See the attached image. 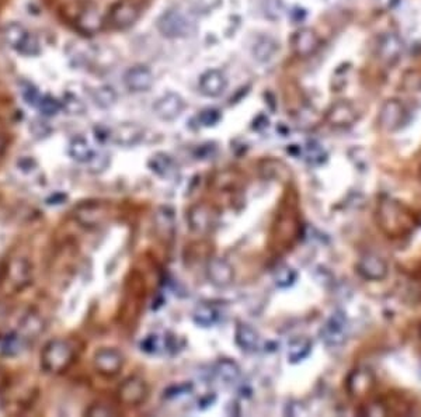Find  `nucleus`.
Returning <instances> with one entry per match:
<instances>
[{"mask_svg": "<svg viewBox=\"0 0 421 417\" xmlns=\"http://www.w3.org/2000/svg\"><path fill=\"white\" fill-rule=\"evenodd\" d=\"M86 414L87 416H91V417H97V416H117L118 414V410L107 403H102V402H98V403H93L87 410H86Z\"/></svg>", "mask_w": 421, "mask_h": 417, "instance_id": "obj_39", "label": "nucleus"}, {"mask_svg": "<svg viewBox=\"0 0 421 417\" xmlns=\"http://www.w3.org/2000/svg\"><path fill=\"white\" fill-rule=\"evenodd\" d=\"M124 83L129 91L142 93L153 85V75L146 66H134L125 73Z\"/></svg>", "mask_w": 421, "mask_h": 417, "instance_id": "obj_15", "label": "nucleus"}, {"mask_svg": "<svg viewBox=\"0 0 421 417\" xmlns=\"http://www.w3.org/2000/svg\"><path fill=\"white\" fill-rule=\"evenodd\" d=\"M21 94H23V98L26 100V103L30 104V106H38L41 98H42L38 89L34 87L31 83H23L21 85Z\"/></svg>", "mask_w": 421, "mask_h": 417, "instance_id": "obj_41", "label": "nucleus"}, {"mask_svg": "<svg viewBox=\"0 0 421 417\" xmlns=\"http://www.w3.org/2000/svg\"><path fill=\"white\" fill-rule=\"evenodd\" d=\"M107 215V210L101 202H84L75 210V220L86 228H94L100 225Z\"/></svg>", "mask_w": 421, "mask_h": 417, "instance_id": "obj_12", "label": "nucleus"}, {"mask_svg": "<svg viewBox=\"0 0 421 417\" xmlns=\"http://www.w3.org/2000/svg\"><path fill=\"white\" fill-rule=\"evenodd\" d=\"M157 30L166 38H180L190 33V23L179 10H169L157 20Z\"/></svg>", "mask_w": 421, "mask_h": 417, "instance_id": "obj_7", "label": "nucleus"}, {"mask_svg": "<svg viewBox=\"0 0 421 417\" xmlns=\"http://www.w3.org/2000/svg\"><path fill=\"white\" fill-rule=\"evenodd\" d=\"M235 341L242 351L254 353L260 346V336L250 325L239 322L235 329Z\"/></svg>", "mask_w": 421, "mask_h": 417, "instance_id": "obj_19", "label": "nucleus"}, {"mask_svg": "<svg viewBox=\"0 0 421 417\" xmlns=\"http://www.w3.org/2000/svg\"><path fill=\"white\" fill-rule=\"evenodd\" d=\"M61 104H62V110L69 116H82L86 110L84 103L73 94H66Z\"/></svg>", "mask_w": 421, "mask_h": 417, "instance_id": "obj_35", "label": "nucleus"}, {"mask_svg": "<svg viewBox=\"0 0 421 417\" xmlns=\"http://www.w3.org/2000/svg\"><path fill=\"white\" fill-rule=\"evenodd\" d=\"M141 347L145 353H149V354H157L161 351L162 348V341L159 339V336L156 335H150L147 336L142 343H141Z\"/></svg>", "mask_w": 421, "mask_h": 417, "instance_id": "obj_42", "label": "nucleus"}, {"mask_svg": "<svg viewBox=\"0 0 421 417\" xmlns=\"http://www.w3.org/2000/svg\"><path fill=\"white\" fill-rule=\"evenodd\" d=\"M218 319H220V314L213 305L199 303L195 306L192 312V321L195 322V325L201 328L214 326L218 322Z\"/></svg>", "mask_w": 421, "mask_h": 417, "instance_id": "obj_25", "label": "nucleus"}, {"mask_svg": "<svg viewBox=\"0 0 421 417\" xmlns=\"http://www.w3.org/2000/svg\"><path fill=\"white\" fill-rule=\"evenodd\" d=\"M278 51V44L270 38V37H262L257 39V42L253 46V55L260 62H267L270 61Z\"/></svg>", "mask_w": 421, "mask_h": 417, "instance_id": "obj_26", "label": "nucleus"}, {"mask_svg": "<svg viewBox=\"0 0 421 417\" xmlns=\"http://www.w3.org/2000/svg\"><path fill=\"white\" fill-rule=\"evenodd\" d=\"M30 132H31L35 138L41 139V138H45V136L49 135L51 128L48 127L46 123L39 121V120H35V121L30 125Z\"/></svg>", "mask_w": 421, "mask_h": 417, "instance_id": "obj_43", "label": "nucleus"}, {"mask_svg": "<svg viewBox=\"0 0 421 417\" xmlns=\"http://www.w3.org/2000/svg\"><path fill=\"white\" fill-rule=\"evenodd\" d=\"M221 113L217 109H205L199 113L198 121L202 127H214L220 123Z\"/></svg>", "mask_w": 421, "mask_h": 417, "instance_id": "obj_40", "label": "nucleus"}, {"mask_svg": "<svg viewBox=\"0 0 421 417\" xmlns=\"http://www.w3.org/2000/svg\"><path fill=\"white\" fill-rule=\"evenodd\" d=\"M93 100L101 109H110L117 103V93L111 86H101L94 90Z\"/></svg>", "mask_w": 421, "mask_h": 417, "instance_id": "obj_28", "label": "nucleus"}, {"mask_svg": "<svg viewBox=\"0 0 421 417\" xmlns=\"http://www.w3.org/2000/svg\"><path fill=\"white\" fill-rule=\"evenodd\" d=\"M24 339L17 333V335H10L8 336L3 343H2V353L8 357H13L17 355L21 351V346H23Z\"/></svg>", "mask_w": 421, "mask_h": 417, "instance_id": "obj_37", "label": "nucleus"}, {"mask_svg": "<svg viewBox=\"0 0 421 417\" xmlns=\"http://www.w3.org/2000/svg\"><path fill=\"white\" fill-rule=\"evenodd\" d=\"M141 16V8L135 0H118L111 8L109 20L114 28L124 30L131 27Z\"/></svg>", "mask_w": 421, "mask_h": 417, "instance_id": "obj_6", "label": "nucleus"}, {"mask_svg": "<svg viewBox=\"0 0 421 417\" xmlns=\"http://www.w3.org/2000/svg\"><path fill=\"white\" fill-rule=\"evenodd\" d=\"M154 221H156V227L162 229L166 235H170L173 232L174 215H173V211L169 210V208H165V206L161 208L154 217Z\"/></svg>", "mask_w": 421, "mask_h": 417, "instance_id": "obj_32", "label": "nucleus"}, {"mask_svg": "<svg viewBox=\"0 0 421 417\" xmlns=\"http://www.w3.org/2000/svg\"><path fill=\"white\" fill-rule=\"evenodd\" d=\"M38 110L41 112L42 116L45 117H54L57 114H60V112L62 110V104L61 101H58L57 98L51 97V96H45L41 98L39 104H38Z\"/></svg>", "mask_w": 421, "mask_h": 417, "instance_id": "obj_33", "label": "nucleus"}, {"mask_svg": "<svg viewBox=\"0 0 421 417\" xmlns=\"http://www.w3.org/2000/svg\"><path fill=\"white\" fill-rule=\"evenodd\" d=\"M5 150H6V139L2 134H0V156H3Z\"/></svg>", "mask_w": 421, "mask_h": 417, "instance_id": "obj_49", "label": "nucleus"}, {"mask_svg": "<svg viewBox=\"0 0 421 417\" xmlns=\"http://www.w3.org/2000/svg\"><path fill=\"white\" fill-rule=\"evenodd\" d=\"M17 168L23 173H31L37 168V162L33 158H30V156H23V158L17 161Z\"/></svg>", "mask_w": 421, "mask_h": 417, "instance_id": "obj_44", "label": "nucleus"}, {"mask_svg": "<svg viewBox=\"0 0 421 417\" xmlns=\"http://www.w3.org/2000/svg\"><path fill=\"white\" fill-rule=\"evenodd\" d=\"M291 45L294 49V54L306 58L313 55L321 46V38L312 28H301L298 30L291 39Z\"/></svg>", "mask_w": 421, "mask_h": 417, "instance_id": "obj_10", "label": "nucleus"}, {"mask_svg": "<svg viewBox=\"0 0 421 417\" xmlns=\"http://www.w3.org/2000/svg\"><path fill=\"white\" fill-rule=\"evenodd\" d=\"M143 138V130L136 124H123L117 128L111 130L110 139L114 141V143L120 146H135L138 145Z\"/></svg>", "mask_w": 421, "mask_h": 417, "instance_id": "obj_17", "label": "nucleus"}, {"mask_svg": "<svg viewBox=\"0 0 421 417\" xmlns=\"http://www.w3.org/2000/svg\"><path fill=\"white\" fill-rule=\"evenodd\" d=\"M76 28L83 34H96L101 30L102 20L96 5H84L75 16Z\"/></svg>", "mask_w": 421, "mask_h": 417, "instance_id": "obj_13", "label": "nucleus"}, {"mask_svg": "<svg viewBox=\"0 0 421 417\" xmlns=\"http://www.w3.org/2000/svg\"><path fill=\"white\" fill-rule=\"evenodd\" d=\"M404 42L396 33H386L384 34L377 46V55L381 62L385 65H395L403 55Z\"/></svg>", "mask_w": 421, "mask_h": 417, "instance_id": "obj_8", "label": "nucleus"}, {"mask_svg": "<svg viewBox=\"0 0 421 417\" xmlns=\"http://www.w3.org/2000/svg\"><path fill=\"white\" fill-rule=\"evenodd\" d=\"M73 360V347L62 339H54L45 344L41 353V367L48 374H61L72 366Z\"/></svg>", "mask_w": 421, "mask_h": 417, "instance_id": "obj_1", "label": "nucleus"}, {"mask_svg": "<svg viewBox=\"0 0 421 417\" xmlns=\"http://www.w3.org/2000/svg\"><path fill=\"white\" fill-rule=\"evenodd\" d=\"M124 355L113 347H102L96 351L93 364L96 371L102 377H116L124 367Z\"/></svg>", "mask_w": 421, "mask_h": 417, "instance_id": "obj_4", "label": "nucleus"}, {"mask_svg": "<svg viewBox=\"0 0 421 417\" xmlns=\"http://www.w3.org/2000/svg\"><path fill=\"white\" fill-rule=\"evenodd\" d=\"M262 10L271 20H278L284 12L283 0H262Z\"/></svg>", "mask_w": 421, "mask_h": 417, "instance_id": "obj_38", "label": "nucleus"}, {"mask_svg": "<svg viewBox=\"0 0 421 417\" xmlns=\"http://www.w3.org/2000/svg\"><path fill=\"white\" fill-rule=\"evenodd\" d=\"M27 34H28L27 30L21 24L12 23V24H8L5 27V30H3V39H5V42L9 46L17 49L19 45L23 42V39L27 37Z\"/></svg>", "mask_w": 421, "mask_h": 417, "instance_id": "obj_29", "label": "nucleus"}, {"mask_svg": "<svg viewBox=\"0 0 421 417\" xmlns=\"http://www.w3.org/2000/svg\"><path fill=\"white\" fill-rule=\"evenodd\" d=\"M65 201H66V194H64V193H57V194L51 195V197L46 199V202H48L49 205H60V204H62V202H65Z\"/></svg>", "mask_w": 421, "mask_h": 417, "instance_id": "obj_47", "label": "nucleus"}, {"mask_svg": "<svg viewBox=\"0 0 421 417\" xmlns=\"http://www.w3.org/2000/svg\"><path fill=\"white\" fill-rule=\"evenodd\" d=\"M296 280V273L294 269L291 267H280L276 274H274V281H276V285L280 287V288H288L291 287Z\"/></svg>", "mask_w": 421, "mask_h": 417, "instance_id": "obj_36", "label": "nucleus"}, {"mask_svg": "<svg viewBox=\"0 0 421 417\" xmlns=\"http://www.w3.org/2000/svg\"><path fill=\"white\" fill-rule=\"evenodd\" d=\"M215 374L224 384L232 385L239 381L242 375V370L235 361L229 358H224L215 364Z\"/></svg>", "mask_w": 421, "mask_h": 417, "instance_id": "obj_22", "label": "nucleus"}, {"mask_svg": "<svg viewBox=\"0 0 421 417\" xmlns=\"http://www.w3.org/2000/svg\"><path fill=\"white\" fill-rule=\"evenodd\" d=\"M117 398L125 406H139L149 398V387L141 377H129L120 385Z\"/></svg>", "mask_w": 421, "mask_h": 417, "instance_id": "obj_5", "label": "nucleus"}, {"mask_svg": "<svg viewBox=\"0 0 421 417\" xmlns=\"http://www.w3.org/2000/svg\"><path fill=\"white\" fill-rule=\"evenodd\" d=\"M404 114H406L404 107L399 100H395V98L388 100L381 109V114H379L381 125L388 131H393L400 127V124L403 123Z\"/></svg>", "mask_w": 421, "mask_h": 417, "instance_id": "obj_14", "label": "nucleus"}, {"mask_svg": "<svg viewBox=\"0 0 421 417\" xmlns=\"http://www.w3.org/2000/svg\"><path fill=\"white\" fill-rule=\"evenodd\" d=\"M206 277L213 285L226 288L235 281V270L228 260L214 257L206 265Z\"/></svg>", "mask_w": 421, "mask_h": 417, "instance_id": "obj_9", "label": "nucleus"}, {"mask_svg": "<svg viewBox=\"0 0 421 417\" xmlns=\"http://www.w3.org/2000/svg\"><path fill=\"white\" fill-rule=\"evenodd\" d=\"M307 158L312 163H321L323 161V152L318 145H310L307 148Z\"/></svg>", "mask_w": 421, "mask_h": 417, "instance_id": "obj_46", "label": "nucleus"}, {"mask_svg": "<svg viewBox=\"0 0 421 417\" xmlns=\"http://www.w3.org/2000/svg\"><path fill=\"white\" fill-rule=\"evenodd\" d=\"M87 165V170L91 175H100L102 172H105L110 166V156L104 152H93L91 158L89 159Z\"/></svg>", "mask_w": 421, "mask_h": 417, "instance_id": "obj_31", "label": "nucleus"}, {"mask_svg": "<svg viewBox=\"0 0 421 417\" xmlns=\"http://www.w3.org/2000/svg\"><path fill=\"white\" fill-rule=\"evenodd\" d=\"M33 266L24 257H15L8 263L3 276V287L8 292H20L31 284Z\"/></svg>", "mask_w": 421, "mask_h": 417, "instance_id": "obj_2", "label": "nucleus"}, {"mask_svg": "<svg viewBox=\"0 0 421 417\" xmlns=\"http://www.w3.org/2000/svg\"><path fill=\"white\" fill-rule=\"evenodd\" d=\"M8 384V378H6V374L0 370V391H2Z\"/></svg>", "mask_w": 421, "mask_h": 417, "instance_id": "obj_48", "label": "nucleus"}, {"mask_svg": "<svg viewBox=\"0 0 421 417\" xmlns=\"http://www.w3.org/2000/svg\"><path fill=\"white\" fill-rule=\"evenodd\" d=\"M310 348H312V343L307 339H296L289 344L288 360L291 362H298L303 360L310 353Z\"/></svg>", "mask_w": 421, "mask_h": 417, "instance_id": "obj_30", "label": "nucleus"}, {"mask_svg": "<svg viewBox=\"0 0 421 417\" xmlns=\"http://www.w3.org/2000/svg\"><path fill=\"white\" fill-rule=\"evenodd\" d=\"M44 332V321L42 318L35 314V312H30L19 323V335L27 340V339H37Z\"/></svg>", "mask_w": 421, "mask_h": 417, "instance_id": "obj_20", "label": "nucleus"}, {"mask_svg": "<svg viewBox=\"0 0 421 417\" xmlns=\"http://www.w3.org/2000/svg\"><path fill=\"white\" fill-rule=\"evenodd\" d=\"M226 89V79L220 71H208L199 79V90L206 97H218Z\"/></svg>", "mask_w": 421, "mask_h": 417, "instance_id": "obj_18", "label": "nucleus"}, {"mask_svg": "<svg viewBox=\"0 0 421 417\" xmlns=\"http://www.w3.org/2000/svg\"><path fill=\"white\" fill-rule=\"evenodd\" d=\"M218 211L206 202L194 204L187 213V222L191 231L197 233H209L218 225Z\"/></svg>", "mask_w": 421, "mask_h": 417, "instance_id": "obj_3", "label": "nucleus"}, {"mask_svg": "<svg viewBox=\"0 0 421 417\" xmlns=\"http://www.w3.org/2000/svg\"><path fill=\"white\" fill-rule=\"evenodd\" d=\"M16 51L24 57H35V55L39 54L41 44H39V41L35 35L28 33L27 37L23 39V42L19 45V48Z\"/></svg>", "mask_w": 421, "mask_h": 417, "instance_id": "obj_34", "label": "nucleus"}, {"mask_svg": "<svg viewBox=\"0 0 421 417\" xmlns=\"http://www.w3.org/2000/svg\"><path fill=\"white\" fill-rule=\"evenodd\" d=\"M147 168L159 177H168L174 172V161L168 153H154L147 162Z\"/></svg>", "mask_w": 421, "mask_h": 417, "instance_id": "obj_24", "label": "nucleus"}, {"mask_svg": "<svg viewBox=\"0 0 421 417\" xmlns=\"http://www.w3.org/2000/svg\"><path fill=\"white\" fill-rule=\"evenodd\" d=\"M188 391H191V385H188V384L174 385V387H170L169 389L165 391V396L166 398H176V396H180V395L188 393Z\"/></svg>", "mask_w": 421, "mask_h": 417, "instance_id": "obj_45", "label": "nucleus"}, {"mask_svg": "<svg viewBox=\"0 0 421 417\" xmlns=\"http://www.w3.org/2000/svg\"><path fill=\"white\" fill-rule=\"evenodd\" d=\"M357 118V112L350 101L341 100L330 107L328 113V121L334 127L351 125Z\"/></svg>", "mask_w": 421, "mask_h": 417, "instance_id": "obj_16", "label": "nucleus"}, {"mask_svg": "<svg viewBox=\"0 0 421 417\" xmlns=\"http://www.w3.org/2000/svg\"><path fill=\"white\" fill-rule=\"evenodd\" d=\"M154 114L163 121H173L184 110V100L176 93H168L154 103Z\"/></svg>", "mask_w": 421, "mask_h": 417, "instance_id": "obj_11", "label": "nucleus"}, {"mask_svg": "<svg viewBox=\"0 0 421 417\" xmlns=\"http://www.w3.org/2000/svg\"><path fill=\"white\" fill-rule=\"evenodd\" d=\"M69 154L71 158L80 163H87L91 158L93 150L89 145V142L83 136H76L69 143Z\"/></svg>", "mask_w": 421, "mask_h": 417, "instance_id": "obj_27", "label": "nucleus"}, {"mask_svg": "<svg viewBox=\"0 0 421 417\" xmlns=\"http://www.w3.org/2000/svg\"><path fill=\"white\" fill-rule=\"evenodd\" d=\"M358 273L370 280H377L381 278L385 274V265L382 263V260L374 256H368L359 260V263L357 266Z\"/></svg>", "mask_w": 421, "mask_h": 417, "instance_id": "obj_23", "label": "nucleus"}, {"mask_svg": "<svg viewBox=\"0 0 421 417\" xmlns=\"http://www.w3.org/2000/svg\"><path fill=\"white\" fill-rule=\"evenodd\" d=\"M322 339L329 346H340L344 341V319L339 315L333 317L322 329Z\"/></svg>", "mask_w": 421, "mask_h": 417, "instance_id": "obj_21", "label": "nucleus"}]
</instances>
